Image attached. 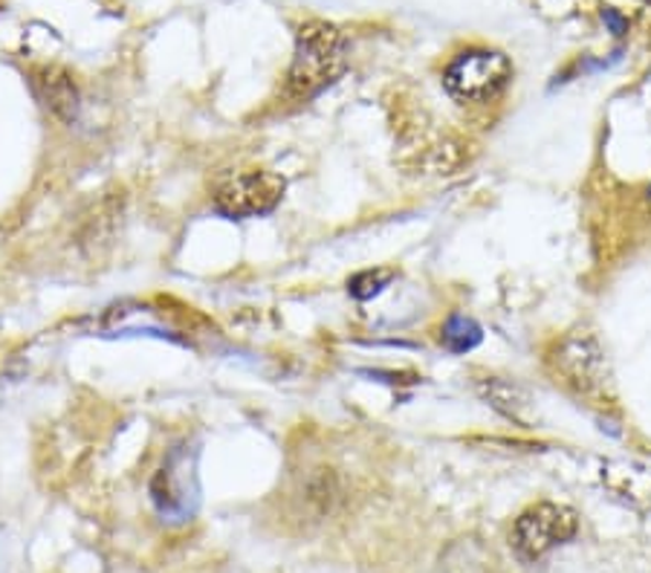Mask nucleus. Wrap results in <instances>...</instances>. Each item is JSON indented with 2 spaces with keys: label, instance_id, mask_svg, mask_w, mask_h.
<instances>
[{
  "label": "nucleus",
  "instance_id": "nucleus-5",
  "mask_svg": "<svg viewBox=\"0 0 651 573\" xmlns=\"http://www.w3.org/2000/svg\"><path fill=\"white\" fill-rule=\"evenodd\" d=\"M284 177L267 168H244L223 175L215 186V209L223 217L270 215L284 198Z\"/></svg>",
  "mask_w": 651,
  "mask_h": 573
},
{
  "label": "nucleus",
  "instance_id": "nucleus-4",
  "mask_svg": "<svg viewBox=\"0 0 651 573\" xmlns=\"http://www.w3.org/2000/svg\"><path fill=\"white\" fill-rule=\"evenodd\" d=\"M548 362L557 382H562L564 389H571L580 397L603 394L608 380H611L605 350L599 348L596 336H591L588 330H573L564 339H559Z\"/></svg>",
  "mask_w": 651,
  "mask_h": 573
},
{
  "label": "nucleus",
  "instance_id": "nucleus-3",
  "mask_svg": "<svg viewBox=\"0 0 651 573\" xmlns=\"http://www.w3.org/2000/svg\"><path fill=\"white\" fill-rule=\"evenodd\" d=\"M513 79V64L495 49H469L454 58L444 72V88L454 102L481 104L493 102L495 96Z\"/></svg>",
  "mask_w": 651,
  "mask_h": 573
},
{
  "label": "nucleus",
  "instance_id": "nucleus-2",
  "mask_svg": "<svg viewBox=\"0 0 651 573\" xmlns=\"http://www.w3.org/2000/svg\"><path fill=\"white\" fill-rule=\"evenodd\" d=\"M151 504L166 525H186L194 518L200 504L198 452L189 443L168 452L157 475L151 478Z\"/></svg>",
  "mask_w": 651,
  "mask_h": 573
},
{
  "label": "nucleus",
  "instance_id": "nucleus-6",
  "mask_svg": "<svg viewBox=\"0 0 651 573\" xmlns=\"http://www.w3.org/2000/svg\"><path fill=\"white\" fill-rule=\"evenodd\" d=\"M576 530H580V518L571 507L541 502L516 518L509 544L521 562H536L564 541H571Z\"/></svg>",
  "mask_w": 651,
  "mask_h": 573
},
{
  "label": "nucleus",
  "instance_id": "nucleus-9",
  "mask_svg": "<svg viewBox=\"0 0 651 573\" xmlns=\"http://www.w3.org/2000/svg\"><path fill=\"white\" fill-rule=\"evenodd\" d=\"M481 339H484V330L469 316H449L444 325V334H440V342L452 353H469V350H475L481 345Z\"/></svg>",
  "mask_w": 651,
  "mask_h": 573
},
{
  "label": "nucleus",
  "instance_id": "nucleus-10",
  "mask_svg": "<svg viewBox=\"0 0 651 573\" xmlns=\"http://www.w3.org/2000/svg\"><path fill=\"white\" fill-rule=\"evenodd\" d=\"M397 279V272L391 270V267H377V270H362L357 272L353 279L348 281L350 295L357 299V302H368L373 295H380L391 281Z\"/></svg>",
  "mask_w": 651,
  "mask_h": 573
},
{
  "label": "nucleus",
  "instance_id": "nucleus-11",
  "mask_svg": "<svg viewBox=\"0 0 651 573\" xmlns=\"http://www.w3.org/2000/svg\"><path fill=\"white\" fill-rule=\"evenodd\" d=\"M603 21L608 24V30H611L614 35H626V32H628V18H622L617 9L605 7L603 9Z\"/></svg>",
  "mask_w": 651,
  "mask_h": 573
},
{
  "label": "nucleus",
  "instance_id": "nucleus-1",
  "mask_svg": "<svg viewBox=\"0 0 651 573\" xmlns=\"http://www.w3.org/2000/svg\"><path fill=\"white\" fill-rule=\"evenodd\" d=\"M345 35L327 21H307L295 38V56L287 70L284 96L290 102H311L345 72Z\"/></svg>",
  "mask_w": 651,
  "mask_h": 573
},
{
  "label": "nucleus",
  "instance_id": "nucleus-7",
  "mask_svg": "<svg viewBox=\"0 0 651 573\" xmlns=\"http://www.w3.org/2000/svg\"><path fill=\"white\" fill-rule=\"evenodd\" d=\"M478 394L509 420L521 423L527 426L530 423V412H532V397L527 394L521 385L509 380H501V377H486V380L478 382Z\"/></svg>",
  "mask_w": 651,
  "mask_h": 573
},
{
  "label": "nucleus",
  "instance_id": "nucleus-8",
  "mask_svg": "<svg viewBox=\"0 0 651 573\" xmlns=\"http://www.w3.org/2000/svg\"><path fill=\"white\" fill-rule=\"evenodd\" d=\"M41 96H44V104L49 111L56 113L61 122H72L79 116V90L72 85V79L58 67H49V70L41 72Z\"/></svg>",
  "mask_w": 651,
  "mask_h": 573
}]
</instances>
